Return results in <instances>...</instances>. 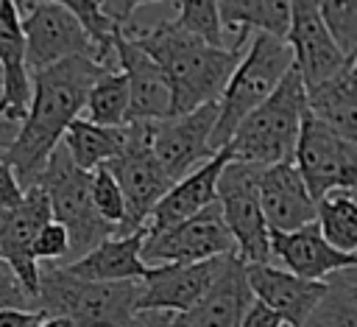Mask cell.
Returning <instances> with one entry per match:
<instances>
[{"label": "cell", "mask_w": 357, "mask_h": 327, "mask_svg": "<svg viewBox=\"0 0 357 327\" xmlns=\"http://www.w3.org/2000/svg\"><path fill=\"white\" fill-rule=\"evenodd\" d=\"M100 73H106V67L95 64L89 56L64 59L53 67L31 73V101L25 117L3 154V162L14 170L22 190L36 184L50 154L61 143L64 129L81 117L86 92Z\"/></svg>", "instance_id": "cell-1"}, {"label": "cell", "mask_w": 357, "mask_h": 327, "mask_svg": "<svg viewBox=\"0 0 357 327\" xmlns=\"http://www.w3.org/2000/svg\"><path fill=\"white\" fill-rule=\"evenodd\" d=\"M117 34L145 50L162 70L170 89V117L187 115L204 103H218L243 50L215 48L176 25L173 17L126 22Z\"/></svg>", "instance_id": "cell-2"}, {"label": "cell", "mask_w": 357, "mask_h": 327, "mask_svg": "<svg viewBox=\"0 0 357 327\" xmlns=\"http://www.w3.org/2000/svg\"><path fill=\"white\" fill-rule=\"evenodd\" d=\"M139 282H86L61 266H39L36 310L64 316L73 327H139Z\"/></svg>", "instance_id": "cell-3"}, {"label": "cell", "mask_w": 357, "mask_h": 327, "mask_svg": "<svg viewBox=\"0 0 357 327\" xmlns=\"http://www.w3.org/2000/svg\"><path fill=\"white\" fill-rule=\"evenodd\" d=\"M290 67H293V53L282 36L265 31H254L248 36L243 56L218 98V117L209 134L212 151L226 148L240 120L276 89V84Z\"/></svg>", "instance_id": "cell-4"}, {"label": "cell", "mask_w": 357, "mask_h": 327, "mask_svg": "<svg viewBox=\"0 0 357 327\" xmlns=\"http://www.w3.org/2000/svg\"><path fill=\"white\" fill-rule=\"evenodd\" d=\"M304 112L307 92L296 67H290L276 89L240 120L231 140L226 143L229 154L251 165H276L293 159Z\"/></svg>", "instance_id": "cell-5"}, {"label": "cell", "mask_w": 357, "mask_h": 327, "mask_svg": "<svg viewBox=\"0 0 357 327\" xmlns=\"http://www.w3.org/2000/svg\"><path fill=\"white\" fill-rule=\"evenodd\" d=\"M89 176H92V170L75 168L73 159L67 157L64 145L59 143L56 151L50 154L45 170L36 179V187H42L47 196L50 218L67 229V238H70L67 257H73V260L114 235V226L106 224L92 207Z\"/></svg>", "instance_id": "cell-6"}, {"label": "cell", "mask_w": 357, "mask_h": 327, "mask_svg": "<svg viewBox=\"0 0 357 327\" xmlns=\"http://www.w3.org/2000/svg\"><path fill=\"white\" fill-rule=\"evenodd\" d=\"M103 168L114 176L126 201V218L117 235H131L142 229L156 201L173 184L151 154V123H126V145Z\"/></svg>", "instance_id": "cell-7"}, {"label": "cell", "mask_w": 357, "mask_h": 327, "mask_svg": "<svg viewBox=\"0 0 357 327\" xmlns=\"http://www.w3.org/2000/svg\"><path fill=\"white\" fill-rule=\"evenodd\" d=\"M257 173H259V165L240 162L231 157L220 170L218 187H215V201L234 240V254L245 266L271 263L268 226H265L259 196H257Z\"/></svg>", "instance_id": "cell-8"}, {"label": "cell", "mask_w": 357, "mask_h": 327, "mask_svg": "<svg viewBox=\"0 0 357 327\" xmlns=\"http://www.w3.org/2000/svg\"><path fill=\"white\" fill-rule=\"evenodd\" d=\"M290 162L296 165L312 201L335 187H357V143L340 137L310 112L301 117Z\"/></svg>", "instance_id": "cell-9"}, {"label": "cell", "mask_w": 357, "mask_h": 327, "mask_svg": "<svg viewBox=\"0 0 357 327\" xmlns=\"http://www.w3.org/2000/svg\"><path fill=\"white\" fill-rule=\"evenodd\" d=\"M226 254H234V240L220 218L218 201L181 224L145 235L139 249L145 266H167V263L181 266V263H201Z\"/></svg>", "instance_id": "cell-10"}, {"label": "cell", "mask_w": 357, "mask_h": 327, "mask_svg": "<svg viewBox=\"0 0 357 327\" xmlns=\"http://www.w3.org/2000/svg\"><path fill=\"white\" fill-rule=\"evenodd\" d=\"M20 28L25 39V67L28 73H39L64 59L89 56L92 42L84 25L61 6L42 3L20 14Z\"/></svg>", "instance_id": "cell-11"}, {"label": "cell", "mask_w": 357, "mask_h": 327, "mask_svg": "<svg viewBox=\"0 0 357 327\" xmlns=\"http://www.w3.org/2000/svg\"><path fill=\"white\" fill-rule=\"evenodd\" d=\"M215 117H218V103H204L187 115L151 123V154L170 176V182H178L192 168H198L201 162L218 154L209 148Z\"/></svg>", "instance_id": "cell-12"}, {"label": "cell", "mask_w": 357, "mask_h": 327, "mask_svg": "<svg viewBox=\"0 0 357 327\" xmlns=\"http://www.w3.org/2000/svg\"><path fill=\"white\" fill-rule=\"evenodd\" d=\"M290 17L284 42L293 53V67L304 84V89H312L332 75H337L351 59L340 53L335 39L329 36L315 0H287Z\"/></svg>", "instance_id": "cell-13"}, {"label": "cell", "mask_w": 357, "mask_h": 327, "mask_svg": "<svg viewBox=\"0 0 357 327\" xmlns=\"http://www.w3.org/2000/svg\"><path fill=\"white\" fill-rule=\"evenodd\" d=\"M50 221V204L42 187H25L11 210H0V260L14 271L25 293L36 302L39 263L33 257V238ZM36 307V305H33Z\"/></svg>", "instance_id": "cell-14"}, {"label": "cell", "mask_w": 357, "mask_h": 327, "mask_svg": "<svg viewBox=\"0 0 357 327\" xmlns=\"http://www.w3.org/2000/svg\"><path fill=\"white\" fill-rule=\"evenodd\" d=\"M231 254L212 257L201 263H167V266H148V274L139 282V302L137 310H167L184 313L190 310L220 277Z\"/></svg>", "instance_id": "cell-15"}, {"label": "cell", "mask_w": 357, "mask_h": 327, "mask_svg": "<svg viewBox=\"0 0 357 327\" xmlns=\"http://www.w3.org/2000/svg\"><path fill=\"white\" fill-rule=\"evenodd\" d=\"M268 249H271V260L282 263L279 268H284L301 279H312V282H324L332 274L357 266V254H343V252L332 249L324 240V235L318 232L315 221L307 226H298L293 232L268 229Z\"/></svg>", "instance_id": "cell-16"}, {"label": "cell", "mask_w": 357, "mask_h": 327, "mask_svg": "<svg viewBox=\"0 0 357 327\" xmlns=\"http://www.w3.org/2000/svg\"><path fill=\"white\" fill-rule=\"evenodd\" d=\"M257 196L265 226L273 232H293L315 221V201L290 159L276 165H259Z\"/></svg>", "instance_id": "cell-17"}, {"label": "cell", "mask_w": 357, "mask_h": 327, "mask_svg": "<svg viewBox=\"0 0 357 327\" xmlns=\"http://www.w3.org/2000/svg\"><path fill=\"white\" fill-rule=\"evenodd\" d=\"M245 279H248L251 296L268 305L271 310H276L287 321V327H304V321L326 293V279L324 282L301 279L273 263L245 266Z\"/></svg>", "instance_id": "cell-18"}, {"label": "cell", "mask_w": 357, "mask_h": 327, "mask_svg": "<svg viewBox=\"0 0 357 327\" xmlns=\"http://www.w3.org/2000/svg\"><path fill=\"white\" fill-rule=\"evenodd\" d=\"M114 59L128 84V123H153L170 117V89L153 59L120 34L114 36Z\"/></svg>", "instance_id": "cell-19"}, {"label": "cell", "mask_w": 357, "mask_h": 327, "mask_svg": "<svg viewBox=\"0 0 357 327\" xmlns=\"http://www.w3.org/2000/svg\"><path fill=\"white\" fill-rule=\"evenodd\" d=\"M231 159L229 148H220L212 159L201 162L198 168H192L187 176H181L178 182L170 184V190L156 201V207L151 210L148 221H145V235L162 232L173 224H181L187 218H192L195 212L206 210L209 204H215V187H218V176L226 168V162Z\"/></svg>", "instance_id": "cell-20"}, {"label": "cell", "mask_w": 357, "mask_h": 327, "mask_svg": "<svg viewBox=\"0 0 357 327\" xmlns=\"http://www.w3.org/2000/svg\"><path fill=\"white\" fill-rule=\"evenodd\" d=\"M251 299L245 263L231 254L212 288L190 310L173 316V327H240Z\"/></svg>", "instance_id": "cell-21"}, {"label": "cell", "mask_w": 357, "mask_h": 327, "mask_svg": "<svg viewBox=\"0 0 357 327\" xmlns=\"http://www.w3.org/2000/svg\"><path fill=\"white\" fill-rule=\"evenodd\" d=\"M31 101L25 39L14 0H0V117L20 123Z\"/></svg>", "instance_id": "cell-22"}, {"label": "cell", "mask_w": 357, "mask_h": 327, "mask_svg": "<svg viewBox=\"0 0 357 327\" xmlns=\"http://www.w3.org/2000/svg\"><path fill=\"white\" fill-rule=\"evenodd\" d=\"M142 240H145V229H137L131 235H112L61 268L86 282H126V279L142 282V277L148 274V266L139 257Z\"/></svg>", "instance_id": "cell-23"}, {"label": "cell", "mask_w": 357, "mask_h": 327, "mask_svg": "<svg viewBox=\"0 0 357 327\" xmlns=\"http://www.w3.org/2000/svg\"><path fill=\"white\" fill-rule=\"evenodd\" d=\"M307 112L337 131L346 140L357 143V81H354V59L329 81L304 89Z\"/></svg>", "instance_id": "cell-24"}, {"label": "cell", "mask_w": 357, "mask_h": 327, "mask_svg": "<svg viewBox=\"0 0 357 327\" xmlns=\"http://www.w3.org/2000/svg\"><path fill=\"white\" fill-rule=\"evenodd\" d=\"M218 17L223 36H231L229 48L243 50L254 31L284 39L290 6L287 0H218Z\"/></svg>", "instance_id": "cell-25"}, {"label": "cell", "mask_w": 357, "mask_h": 327, "mask_svg": "<svg viewBox=\"0 0 357 327\" xmlns=\"http://www.w3.org/2000/svg\"><path fill=\"white\" fill-rule=\"evenodd\" d=\"M61 145H64V151H67V157L73 159L75 168L95 170V168L106 165L109 159H114L123 151L126 126H95L84 117H75L64 129Z\"/></svg>", "instance_id": "cell-26"}, {"label": "cell", "mask_w": 357, "mask_h": 327, "mask_svg": "<svg viewBox=\"0 0 357 327\" xmlns=\"http://www.w3.org/2000/svg\"><path fill=\"white\" fill-rule=\"evenodd\" d=\"M315 224L324 240L343 252H357V198L351 187H335L315 201Z\"/></svg>", "instance_id": "cell-27"}, {"label": "cell", "mask_w": 357, "mask_h": 327, "mask_svg": "<svg viewBox=\"0 0 357 327\" xmlns=\"http://www.w3.org/2000/svg\"><path fill=\"white\" fill-rule=\"evenodd\" d=\"M357 268V266H354ZM343 268L326 279V293L304 321V327H357V277Z\"/></svg>", "instance_id": "cell-28"}, {"label": "cell", "mask_w": 357, "mask_h": 327, "mask_svg": "<svg viewBox=\"0 0 357 327\" xmlns=\"http://www.w3.org/2000/svg\"><path fill=\"white\" fill-rule=\"evenodd\" d=\"M84 120L95 126H126L128 123V84L120 70H106L95 78L84 101Z\"/></svg>", "instance_id": "cell-29"}, {"label": "cell", "mask_w": 357, "mask_h": 327, "mask_svg": "<svg viewBox=\"0 0 357 327\" xmlns=\"http://www.w3.org/2000/svg\"><path fill=\"white\" fill-rule=\"evenodd\" d=\"M173 3V20L184 31L201 36L215 48H226V36L218 17V0H167Z\"/></svg>", "instance_id": "cell-30"}, {"label": "cell", "mask_w": 357, "mask_h": 327, "mask_svg": "<svg viewBox=\"0 0 357 327\" xmlns=\"http://www.w3.org/2000/svg\"><path fill=\"white\" fill-rule=\"evenodd\" d=\"M318 14L343 56L357 53V0H315Z\"/></svg>", "instance_id": "cell-31"}, {"label": "cell", "mask_w": 357, "mask_h": 327, "mask_svg": "<svg viewBox=\"0 0 357 327\" xmlns=\"http://www.w3.org/2000/svg\"><path fill=\"white\" fill-rule=\"evenodd\" d=\"M89 196H92L95 212H98L106 224H112V226H114V235H117V229H120V224H123V218H126V201H123V193H120L114 176H112L103 165L95 168L92 176H89Z\"/></svg>", "instance_id": "cell-32"}, {"label": "cell", "mask_w": 357, "mask_h": 327, "mask_svg": "<svg viewBox=\"0 0 357 327\" xmlns=\"http://www.w3.org/2000/svg\"><path fill=\"white\" fill-rule=\"evenodd\" d=\"M67 254H70L67 229L50 218L33 238V257L36 263H56V260H64Z\"/></svg>", "instance_id": "cell-33"}, {"label": "cell", "mask_w": 357, "mask_h": 327, "mask_svg": "<svg viewBox=\"0 0 357 327\" xmlns=\"http://www.w3.org/2000/svg\"><path fill=\"white\" fill-rule=\"evenodd\" d=\"M0 307H22V310H36L33 299L25 293L14 271L0 260Z\"/></svg>", "instance_id": "cell-34"}, {"label": "cell", "mask_w": 357, "mask_h": 327, "mask_svg": "<svg viewBox=\"0 0 357 327\" xmlns=\"http://www.w3.org/2000/svg\"><path fill=\"white\" fill-rule=\"evenodd\" d=\"M95 3H98L100 14H103L114 28H120V25H126L142 6H165L167 0H95Z\"/></svg>", "instance_id": "cell-35"}, {"label": "cell", "mask_w": 357, "mask_h": 327, "mask_svg": "<svg viewBox=\"0 0 357 327\" xmlns=\"http://www.w3.org/2000/svg\"><path fill=\"white\" fill-rule=\"evenodd\" d=\"M240 327H287V321H284L276 310H271L268 305L251 299V305H248V310H245Z\"/></svg>", "instance_id": "cell-36"}, {"label": "cell", "mask_w": 357, "mask_h": 327, "mask_svg": "<svg viewBox=\"0 0 357 327\" xmlns=\"http://www.w3.org/2000/svg\"><path fill=\"white\" fill-rule=\"evenodd\" d=\"M22 198V187L14 176V170L0 159V210H11L17 207Z\"/></svg>", "instance_id": "cell-37"}, {"label": "cell", "mask_w": 357, "mask_h": 327, "mask_svg": "<svg viewBox=\"0 0 357 327\" xmlns=\"http://www.w3.org/2000/svg\"><path fill=\"white\" fill-rule=\"evenodd\" d=\"M45 319L42 310H22V307H0V327H36Z\"/></svg>", "instance_id": "cell-38"}, {"label": "cell", "mask_w": 357, "mask_h": 327, "mask_svg": "<svg viewBox=\"0 0 357 327\" xmlns=\"http://www.w3.org/2000/svg\"><path fill=\"white\" fill-rule=\"evenodd\" d=\"M17 129H20V123L0 117V148H8L11 145V140L17 137Z\"/></svg>", "instance_id": "cell-39"}, {"label": "cell", "mask_w": 357, "mask_h": 327, "mask_svg": "<svg viewBox=\"0 0 357 327\" xmlns=\"http://www.w3.org/2000/svg\"><path fill=\"white\" fill-rule=\"evenodd\" d=\"M36 327H73V324H70L64 316H45Z\"/></svg>", "instance_id": "cell-40"}]
</instances>
